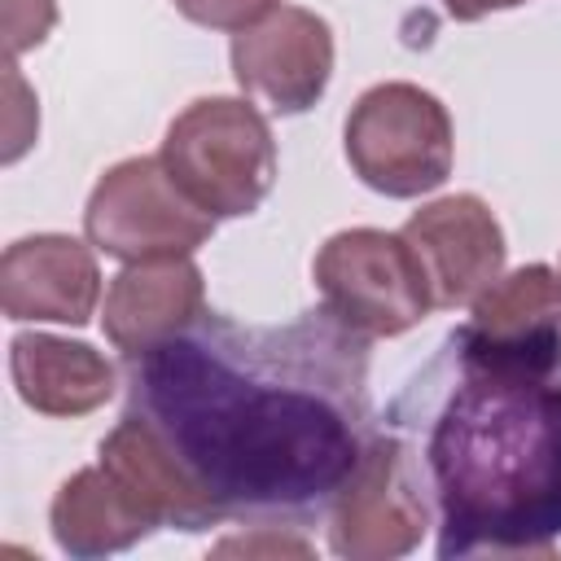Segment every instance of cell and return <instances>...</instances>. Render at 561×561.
<instances>
[{
    "label": "cell",
    "mask_w": 561,
    "mask_h": 561,
    "mask_svg": "<svg viewBox=\"0 0 561 561\" xmlns=\"http://www.w3.org/2000/svg\"><path fill=\"white\" fill-rule=\"evenodd\" d=\"M368 333L329 307L285 324L202 311L127 359V408L215 508L219 522L307 530L377 438Z\"/></svg>",
    "instance_id": "6da1fadb"
},
{
    "label": "cell",
    "mask_w": 561,
    "mask_h": 561,
    "mask_svg": "<svg viewBox=\"0 0 561 561\" xmlns=\"http://www.w3.org/2000/svg\"><path fill=\"white\" fill-rule=\"evenodd\" d=\"M416 465L438 557H548L561 539L557 368L482 346L456 324L381 416Z\"/></svg>",
    "instance_id": "7a4b0ae2"
},
{
    "label": "cell",
    "mask_w": 561,
    "mask_h": 561,
    "mask_svg": "<svg viewBox=\"0 0 561 561\" xmlns=\"http://www.w3.org/2000/svg\"><path fill=\"white\" fill-rule=\"evenodd\" d=\"M158 158L180 193L210 219L254 215L276 184L272 127L241 96H202L180 110Z\"/></svg>",
    "instance_id": "3957f363"
},
{
    "label": "cell",
    "mask_w": 561,
    "mask_h": 561,
    "mask_svg": "<svg viewBox=\"0 0 561 561\" xmlns=\"http://www.w3.org/2000/svg\"><path fill=\"white\" fill-rule=\"evenodd\" d=\"M346 162L381 197H421L451 175L447 105L416 83H377L346 114Z\"/></svg>",
    "instance_id": "277c9868"
},
{
    "label": "cell",
    "mask_w": 561,
    "mask_h": 561,
    "mask_svg": "<svg viewBox=\"0 0 561 561\" xmlns=\"http://www.w3.org/2000/svg\"><path fill=\"white\" fill-rule=\"evenodd\" d=\"M311 276L324 307L342 324L368 337H399L434 311L430 276L416 250L403 241V232H381V228L333 232L320 245Z\"/></svg>",
    "instance_id": "5b68a950"
},
{
    "label": "cell",
    "mask_w": 561,
    "mask_h": 561,
    "mask_svg": "<svg viewBox=\"0 0 561 561\" xmlns=\"http://www.w3.org/2000/svg\"><path fill=\"white\" fill-rule=\"evenodd\" d=\"M83 232L88 241L123 263L140 259H180L210 241L215 219L193 206L180 184L167 175L162 158H123L114 162L88 206H83Z\"/></svg>",
    "instance_id": "8992f818"
},
{
    "label": "cell",
    "mask_w": 561,
    "mask_h": 561,
    "mask_svg": "<svg viewBox=\"0 0 561 561\" xmlns=\"http://www.w3.org/2000/svg\"><path fill=\"white\" fill-rule=\"evenodd\" d=\"M430 526L434 508L408 447L390 430H377L329 508V548L346 561H394L408 557Z\"/></svg>",
    "instance_id": "52a82bcc"
},
{
    "label": "cell",
    "mask_w": 561,
    "mask_h": 561,
    "mask_svg": "<svg viewBox=\"0 0 561 561\" xmlns=\"http://www.w3.org/2000/svg\"><path fill=\"white\" fill-rule=\"evenodd\" d=\"M232 79L276 114L311 110L333 75V31L320 13L280 4L245 31H232Z\"/></svg>",
    "instance_id": "ba28073f"
},
{
    "label": "cell",
    "mask_w": 561,
    "mask_h": 561,
    "mask_svg": "<svg viewBox=\"0 0 561 561\" xmlns=\"http://www.w3.org/2000/svg\"><path fill=\"white\" fill-rule=\"evenodd\" d=\"M399 232L430 276L434 307H469L491 280L504 276V228L473 193H451L421 206Z\"/></svg>",
    "instance_id": "9c48e42d"
},
{
    "label": "cell",
    "mask_w": 561,
    "mask_h": 561,
    "mask_svg": "<svg viewBox=\"0 0 561 561\" xmlns=\"http://www.w3.org/2000/svg\"><path fill=\"white\" fill-rule=\"evenodd\" d=\"M96 245L66 232H35L4 250L0 259V302L9 320H53L88 324L101 302Z\"/></svg>",
    "instance_id": "30bf717a"
},
{
    "label": "cell",
    "mask_w": 561,
    "mask_h": 561,
    "mask_svg": "<svg viewBox=\"0 0 561 561\" xmlns=\"http://www.w3.org/2000/svg\"><path fill=\"white\" fill-rule=\"evenodd\" d=\"M202 311H206V285L188 254L140 259L110 280L101 329L110 346L123 351V359H136L158 342L175 337L180 329H188Z\"/></svg>",
    "instance_id": "8fae6325"
},
{
    "label": "cell",
    "mask_w": 561,
    "mask_h": 561,
    "mask_svg": "<svg viewBox=\"0 0 561 561\" xmlns=\"http://www.w3.org/2000/svg\"><path fill=\"white\" fill-rule=\"evenodd\" d=\"M465 329L504 355L561 368V280L548 263H526L491 280L473 302Z\"/></svg>",
    "instance_id": "7c38bea8"
},
{
    "label": "cell",
    "mask_w": 561,
    "mask_h": 561,
    "mask_svg": "<svg viewBox=\"0 0 561 561\" xmlns=\"http://www.w3.org/2000/svg\"><path fill=\"white\" fill-rule=\"evenodd\" d=\"M9 373L22 403L44 416H88L118 386V373L101 351L53 333H18L9 342Z\"/></svg>",
    "instance_id": "4fadbf2b"
},
{
    "label": "cell",
    "mask_w": 561,
    "mask_h": 561,
    "mask_svg": "<svg viewBox=\"0 0 561 561\" xmlns=\"http://www.w3.org/2000/svg\"><path fill=\"white\" fill-rule=\"evenodd\" d=\"M101 465L145 504V513L158 526H171V530H210V526H219L215 508L202 500V491L175 465L167 443L140 416H131V412L118 416V425L101 438Z\"/></svg>",
    "instance_id": "5bb4252c"
},
{
    "label": "cell",
    "mask_w": 561,
    "mask_h": 561,
    "mask_svg": "<svg viewBox=\"0 0 561 561\" xmlns=\"http://www.w3.org/2000/svg\"><path fill=\"white\" fill-rule=\"evenodd\" d=\"M48 526H53L57 548L70 557H110L158 530L145 504L101 460L57 486Z\"/></svg>",
    "instance_id": "9a60e30c"
},
{
    "label": "cell",
    "mask_w": 561,
    "mask_h": 561,
    "mask_svg": "<svg viewBox=\"0 0 561 561\" xmlns=\"http://www.w3.org/2000/svg\"><path fill=\"white\" fill-rule=\"evenodd\" d=\"M0 22H4V53L13 61L18 53L48 39L57 22V0H0Z\"/></svg>",
    "instance_id": "2e32d148"
},
{
    "label": "cell",
    "mask_w": 561,
    "mask_h": 561,
    "mask_svg": "<svg viewBox=\"0 0 561 561\" xmlns=\"http://www.w3.org/2000/svg\"><path fill=\"white\" fill-rule=\"evenodd\" d=\"M188 22L210 26V31H245L259 18H267L272 9H280V0H171Z\"/></svg>",
    "instance_id": "e0dca14e"
},
{
    "label": "cell",
    "mask_w": 561,
    "mask_h": 561,
    "mask_svg": "<svg viewBox=\"0 0 561 561\" xmlns=\"http://www.w3.org/2000/svg\"><path fill=\"white\" fill-rule=\"evenodd\" d=\"M4 83H9V105H13L9 110V127H4V162H18L31 149L35 131H39V114H35V105H31V96H26L22 75H18L13 61L4 66Z\"/></svg>",
    "instance_id": "ac0fdd59"
},
{
    "label": "cell",
    "mask_w": 561,
    "mask_h": 561,
    "mask_svg": "<svg viewBox=\"0 0 561 561\" xmlns=\"http://www.w3.org/2000/svg\"><path fill=\"white\" fill-rule=\"evenodd\" d=\"M259 535H250V539H224L215 552L219 557H311V548L302 543V539H294V535H285L280 526H254Z\"/></svg>",
    "instance_id": "d6986e66"
},
{
    "label": "cell",
    "mask_w": 561,
    "mask_h": 561,
    "mask_svg": "<svg viewBox=\"0 0 561 561\" xmlns=\"http://www.w3.org/2000/svg\"><path fill=\"white\" fill-rule=\"evenodd\" d=\"M456 22H478V18H486V13H500V9H517V4H526V0H438Z\"/></svg>",
    "instance_id": "ffe728a7"
}]
</instances>
